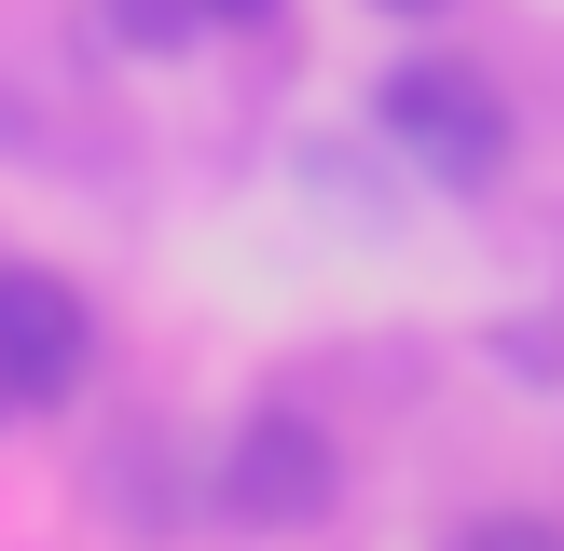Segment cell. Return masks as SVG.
<instances>
[{
  "label": "cell",
  "instance_id": "1",
  "mask_svg": "<svg viewBox=\"0 0 564 551\" xmlns=\"http://www.w3.org/2000/svg\"><path fill=\"white\" fill-rule=\"evenodd\" d=\"M372 125L400 138L427 180H455V193H482L496 165H510V97H496L468 55H400V69L372 83Z\"/></svg>",
  "mask_w": 564,
  "mask_h": 551
},
{
  "label": "cell",
  "instance_id": "2",
  "mask_svg": "<svg viewBox=\"0 0 564 551\" xmlns=\"http://www.w3.org/2000/svg\"><path fill=\"white\" fill-rule=\"evenodd\" d=\"M97 372V303L55 262H0V413H42Z\"/></svg>",
  "mask_w": 564,
  "mask_h": 551
},
{
  "label": "cell",
  "instance_id": "4",
  "mask_svg": "<svg viewBox=\"0 0 564 551\" xmlns=\"http://www.w3.org/2000/svg\"><path fill=\"white\" fill-rule=\"evenodd\" d=\"M97 14H110V42H124V55H193V42H207V0H97Z\"/></svg>",
  "mask_w": 564,
  "mask_h": 551
},
{
  "label": "cell",
  "instance_id": "5",
  "mask_svg": "<svg viewBox=\"0 0 564 551\" xmlns=\"http://www.w3.org/2000/svg\"><path fill=\"white\" fill-rule=\"evenodd\" d=\"M207 14H220V28H275L290 0H207Z\"/></svg>",
  "mask_w": 564,
  "mask_h": 551
},
{
  "label": "cell",
  "instance_id": "6",
  "mask_svg": "<svg viewBox=\"0 0 564 551\" xmlns=\"http://www.w3.org/2000/svg\"><path fill=\"white\" fill-rule=\"evenodd\" d=\"M386 14H441V0H386Z\"/></svg>",
  "mask_w": 564,
  "mask_h": 551
},
{
  "label": "cell",
  "instance_id": "3",
  "mask_svg": "<svg viewBox=\"0 0 564 551\" xmlns=\"http://www.w3.org/2000/svg\"><path fill=\"white\" fill-rule=\"evenodd\" d=\"M220 496H235V523H317L330 496H345L330 428H317V413H248V428H235V468H220Z\"/></svg>",
  "mask_w": 564,
  "mask_h": 551
}]
</instances>
